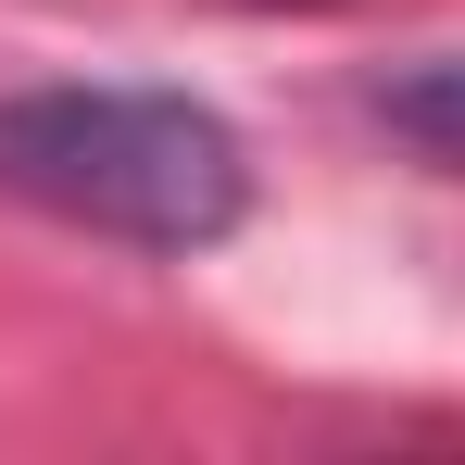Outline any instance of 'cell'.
Here are the masks:
<instances>
[{
	"label": "cell",
	"mask_w": 465,
	"mask_h": 465,
	"mask_svg": "<svg viewBox=\"0 0 465 465\" xmlns=\"http://www.w3.org/2000/svg\"><path fill=\"white\" fill-rule=\"evenodd\" d=\"M0 189L126 252H214L252 202V163L189 88H25L0 101Z\"/></svg>",
	"instance_id": "cell-1"
},
{
	"label": "cell",
	"mask_w": 465,
	"mask_h": 465,
	"mask_svg": "<svg viewBox=\"0 0 465 465\" xmlns=\"http://www.w3.org/2000/svg\"><path fill=\"white\" fill-rule=\"evenodd\" d=\"M378 126H390V139H415L428 163H453V176H465V51H428V64L378 76Z\"/></svg>",
	"instance_id": "cell-2"
}]
</instances>
